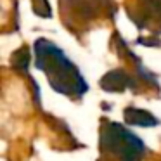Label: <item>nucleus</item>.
<instances>
[{"instance_id":"obj_1","label":"nucleus","mask_w":161,"mask_h":161,"mask_svg":"<svg viewBox=\"0 0 161 161\" xmlns=\"http://www.w3.org/2000/svg\"><path fill=\"white\" fill-rule=\"evenodd\" d=\"M35 59L36 68L45 73L52 90L71 99H80L87 94L88 83L83 75L56 43L47 38H38L35 42Z\"/></svg>"},{"instance_id":"obj_2","label":"nucleus","mask_w":161,"mask_h":161,"mask_svg":"<svg viewBox=\"0 0 161 161\" xmlns=\"http://www.w3.org/2000/svg\"><path fill=\"white\" fill-rule=\"evenodd\" d=\"M99 149L106 159L111 161H142L146 146L133 132L118 123L104 121L101 126Z\"/></svg>"},{"instance_id":"obj_3","label":"nucleus","mask_w":161,"mask_h":161,"mask_svg":"<svg viewBox=\"0 0 161 161\" xmlns=\"http://www.w3.org/2000/svg\"><path fill=\"white\" fill-rule=\"evenodd\" d=\"M102 88L108 92H121L125 88H135L137 83L132 75H128L125 69H113L102 78Z\"/></svg>"},{"instance_id":"obj_4","label":"nucleus","mask_w":161,"mask_h":161,"mask_svg":"<svg viewBox=\"0 0 161 161\" xmlns=\"http://www.w3.org/2000/svg\"><path fill=\"white\" fill-rule=\"evenodd\" d=\"M125 121L130 125H139V126H153L158 125V119L154 118L151 113L144 111V109H135V108H128L125 109Z\"/></svg>"},{"instance_id":"obj_5","label":"nucleus","mask_w":161,"mask_h":161,"mask_svg":"<svg viewBox=\"0 0 161 161\" xmlns=\"http://www.w3.org/2000/svg\"><path fill=\"white\" fill-rule=\"evenodd\" d=\"M33 2H35V5H42V7H45L47 11H49V4H47V0H33Z\"/></svg>"}]
</instances>
